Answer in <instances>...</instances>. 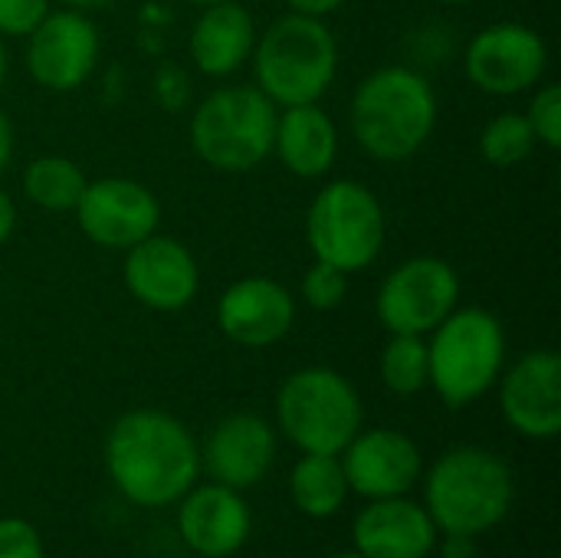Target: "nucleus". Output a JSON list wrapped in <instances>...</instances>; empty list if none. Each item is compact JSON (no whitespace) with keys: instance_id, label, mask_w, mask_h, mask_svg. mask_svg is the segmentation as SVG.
<instances>
[{"instance_id":"nucleus-10","label":"nucleus","mask_w":561,"mask_h":558,"mask_svg":"<svg viewBox=\"0 0 561 558\" xmlns=\"http://www.w3.org/2000/svg\"><path fill=\"white\" fill-rule=\"evenodd\" d=\"M72 210L82 234L108 250H128L158 227L154 194L131 178H102L85 184Z\"/></svg>"},{"instance_id":"nucleus-12","label":"nucleus","mask_w":561,"mask_h":558,"mask_svg":"<svg viewBox=\"0 0 561 558\" xmlns=\"http://www.w3.org/2000/svg\"><path fill=\"white\" fill-rule=\"evenodd\" d=\"M546 43L523 23H493L467 49V76L493 95H516L546 72Z\"/></svg>"},{"instance_id":"nucleus-7","label":"nucleus","mask_w":561,"mask_h":558,"mask_svg":"<svg viewBox=\"0 0 561 558\" xmlns=\"http://www.w3.org/2000/svg\"><path fill=\"white\" fill-rule=\"evenodd\" d=\"M286 437L306 454H342L362 428L355 388L332 368L296 372L276 401Z\"/></svg>"},{"instance_id":"nucleus-18","label":"nucleus","mask_w":561,"mask_h":558,"mask_svg":"<svg viewBox=\"0 0 561 558\" xmlns=\"http://www.w3.org/2000/svg\"><path fill=\"white\" fill-rule=\"evenodd\" d=\"M273 454H276V441L263 418L230 414L207 437L204 460L217 483H224L230 490H243L266 477Z\"/></svg>"},{"instance_id":"nucleus-34","label":"nucleus","mask_w":561,"mask_h":558,"mask_svg":"<svg viewBox=\"0 0 561 558\" xmlns=\"http://www.w3.org/2000/svg\"><path fill=\"white\" fill-rule=\"evenodd\" d=\"M62 3H69L72 10H102V7H108L115 0H62Z\"/></svg>"},{"instance_id":"nucleus-6","label":"nucleus","mask_w":561,"mask_h":558,"mask_svg":"<svg viewBox=\"0 0 561 558\" xmlns=\"http://www.w3.org/2000/svg\"><path fill=\"white\" fill-rule=\"evenodd\" d=\"M276 138L273 102L253 86L210 92L191 122L194 151L217 171H250L270 158Z\"/></svg>"},{"instance_id":"nucleus-30","label":"nucleus","mask_w":561,"mask_h":558,"mask_svg":"<svg viewBox=\"0 0 561 558\" xmlns=\"http://www.w3.org/2000/svg\"><path fill=\"white\" fill-rule=\"evenodd\" d=\"M440 558H477V543H473V536L447 533V543L440 546Z\"/></svg>"},{"instance_id":"nucleus-1","label":"nucleus","mask_w":561,"mask_h":558,"mask_svg":"<svg viewBox=\"0 0 561 558\" xmlns=\"http://www.w3.org/2000/svg\"><path fill=\"white\" fill-rule=\"evenodd\" d=\"M105 467L131 503L154 510L181 500L194 487L201 457L181 421L161 411H131L108 434Z\"/></svg>"},{"instance_id":"nucleus-8","label":"nucleus","mask_w":561,"mask_h":558,"mask_svg":"<svg viewBox=\"0 0 561 558\" xmlns=\"http://www.w3.org/2000/svg\"><path fill=\"white\" fill-rule=\"evenodd\" d=\"M306 234L316 260L332 263L342 273H358L371 266L385 247V214L365 184L332 181L316 194Z\"/></svg>"},{"instance_id":"nucleus-37","label":"nucleus","mask_w":561,"mask_h":558,"mask_svg":"<svg viewBox=\"0 0 561 558\" xmlns=\"http://www.w3.org/2000/svg\"><path fill=\"white\" fill-rule=\"evenodd\" d=\"M444 3H470V0H444Z\"/></svg>"},{"instance_id":"nucleus-33","label":"nucleus","mask_w":561,"mask_h":558,"mask_svg":"<svg viewBox=\"0 0 561 558\" xmlns=\"http://www.w3.org/2000/svg\"><path fill=\"white\" fill-rule=\"evenodd\" d=\"M10 151H13V128H10V118L0 112V174L10 161Z\"/></svg>"},{"instance_id":"nucleus-13","label":"nucleus","mask_w":561,"mask_h":558,"mask_svg":"<svg viewBox=\"0 0 561 558\" xmlns=\"http://www.w3.org/2000/svg\"><path fill=\"white\" fill-rule=\"evenodd\" d=\"M125 283L138 303L161 312H174L194 299L201 273L184 243L151 234L141 243L128 247Z\"/></svg>"},{"instance_id":"nucleus-5","label":"nucleus","mask_w":561,"mask_h":558,"mask_svg":"<svg viewBox=\"0 0 561 558\" xmlns=\"http://www.w3.org/2000/svg\"><path fill=\"white\" fill-rule=\"evenodd\" d=\"M506 355L503 326L486 309H454L427 345V382L444 405H473L500 375Z\"/></svg>"},{"instance_id":"nucleus-15","label":"nucleus","mask_w":561,"mask_h":558,"mask_svg":"<svg viewBox=\"0 0 561 558\" xmlns=\"http://www.w3.org/2000/svg\"><path fill=\"white\" fill-rule=\"evenodd\" d=\"M500 405L506 421L536 441L561 431V358L556 352L523 355L503 378Z\"/></svg>"},{"instance_id":"nucleus-32","label":"nucleus","mask_w":561,"mask_h":558,"mask_svg":"<svg viewBox=\"0 0 561 558\" xmlns=\"http://www.w3.org/2000/svg\"><path fill=\"white\" fill-rule=\"evenodd\" d=\"M13 227H16L13 201H10V194H7V191H0V243H3V240H10Z\"/></svg>"},{"instance_id":"nucleus-17","label":"nucleus","mask_w":561,"mask_h":558,"mask_svg":"<svg viewBox=\"0 0 561 558\" xmlns=\"http://www.w3.org/2000/svg\"><path fill=\"white\" fill-rule=\"evenodd\" d=\"M181 539L204 558L233 556L250 536V510L237 490L214 483L184 493L178 516Z\"/></svg>"},{"instance_id":"nucleus-14","label":"nucleus","mask_w":561,"mask_h":558,"mask_svg":"<svg viewBox=\"0 0 561 558\" xmlns=\"http://www.w3.org/2000/svg\"><path fill=\"white\" fill-rule=\"evenodd\" d=\"M342 454H345L342 470H345L348 490L368 500L404 497L421 474V454L414 441L388 428L355 434Z\"/></svg>"},{"instance_id":"nucleus-28","label":"nucleus","mask_w":561,"mask_h":558,"mask_svg":"<svg viewBox=\"0 0 561 558\" xmlns=\"http://www.w3.org/2000/svg\"><path fill=\"white\" fill-rule=\"evenodd\" d=\"M49 13V0H0V33L30 36Z\"/></svg>"},{"instance_id":"nucleus-11","label":"nucleus","mask_w":561,"mask_h":558,"mask_svg":"<svg viewBox=\"0 0 561 558\" xmlns=\"http://www.w3.org/2000/svg\"><path fill=\"white\" fill-rule=\"evenodd\" d=\"M99 62V33L82 10L46 13L30 33L26 69L53 92L79 89Z\"/></svg>"},{"instance_id":"nucleus-26","label":"nucleus","mask_w":561,"mask_h":558,"mask_svg":"<svg viewBox=\"0 0 561 558\" xmlns=\"http://www.w3.org/2000/svg\"><path fill=\"white\" fill-rule=\"evenodd\" d=\"M345 276L348 273H342L339 266L316 260V266L302 280V299L312 309H335L345 299Z\"/></svg>"},{"instance_id":"nucleus-16","label":"nucleus","mask_w":561,"mask_h":558,"mask_svg":"<svg viewBox=\"0 0 561 558\" xmlns=\"http://www.w3.org/2000/svg\"><path fill=\"white\" fill-rule=\"evenodd\" d=\"M296 316V303L286 286L266 280V276H250L233 283L217 306V319L227 339L247 349H266L279 342Z\"/></svg>"},{"instance_id":"nucleus-19","label":"nucleus","mask_w":561,"mask_h":558,"mask_svg":"<svg viewBox=\"0 0 561 558\" xmlns=\"http://www.w3.org/2000/svg\"><path fill=\"white\" fill-rule=\"evenodd\" d=\"M434 520L404 497L375 500L358 523L355 543L362 558H427L434 549Z\"/></svg>"},{"instance_id":"nucleus-24","label":"nucleus","mask_w":561,"mask_h":558,"mask_svg":"<svg viewBox=\"0 0 561 558\" xmlns=\"http://www.w3.org/2000/svg\"><path fill=\"white\" fill-rule=\"evenodd\" d=\"M427 342L421 335H394L381 352V378L394 395H417L427 385Z\"/></svg>"},{"instance_id":"nucleus-25","label":"nucleus","mask_w":561,"mask_h":558,"mask_svg":"<svg viewBox=\"0 0 561 558\" xmlns=\"http://www.w3.org/2000/svg\"><path fill=\"white\" fill-rule=\"evenodd\" d=\"M480 148H483V158L496 168H513L519 161L529 158V151L536 148V132L529 125L526 115L519 112H503L496 115L486 128H483V138H480Z\"/></svg>"},{"instance_id":"nucleus-2","label":"nucleus","mask_w":561,"mask_h":558,"mask_svg":"<svg viewBox=\"0 0 561 558\" xmlns=\"http://www.w3.org/2000/svg\"><path fill=\"white\" fill-rule=\"evenodd\" d=\"M437 99L424 76L404 66L371 72L352 99V132L378 161H404L431 138Z\"/></svg>"},{"instance_id":"nucleus-4","label":"nucleus","mask_w":561,"mask_h":558,"mask_svg":"<svg viewBox=\"0 0 561 558\" xmlns=\"http://www.w3.org/2000/svg\"><path fill=\"white\" fill-rule=\"evenodd\" d=\"M339 46L319 16H279L256 46L260 92L276 105H309L335 79Z\"/></svg>"},{"instance_id":"nucleus-21","label":"nucleus","mask_w":561,"mask_h":558,"mask_svg":"<svg viewBox=\"0 0 561 558\" xmlns=\"http://www.w3.org/2000/svg\"><path fill=\"white\" fill-rule=\"evenodd\" d=\"M273 148L279 161L299 178H322L339 151V135L332 118L316 105H289L283 118H276Z\"/></svg>"},{"instance_id":"nucleus-9","label":"nucleus","mask_w":561,"mask_h":558,"mask_svg":"<svg viewBox=\"0 0 561 558\" xmlns=\"http://www.w3.org/2000/svg\"><path fill=\"white\" fill-rule=\"evenodd\" d=\"M457 296L460 280L450 263L437 257H414L381 283L378 319L391 335H424L457 309Z\"/></svg>"},{"instance_id":"nucleus-35","label":"nucleus","mask_w":561,"mask_h":558,"mask_svg":"<svg viewBox=\"0 0 561 558\" xmlns=\"http://www.w3.org/2000/svg\"><path fill=\"white\" fill-rule=\"evenodd\" d=\"M3 69H7V56H3V43H0V82H3Z\"/></svg>"},{"instance_id":"nucleus-29","label":"nucleus","mask_w":561,"mask_h":558,"mask_svg":"<svg viewBox=\"0 0 561 558\" xmlns=\"http://www.w3.org/2000/svg\"><path fill=\"white\" fill-rule=\"evenodd\" d=\"M0 558H43L39 533L26 520H0Z\"/></svg>"},{"instance_id":"nucleus-27","label":"nucleus","mask_w":561,"mask_h":558,"mask_svg":"<svg viewBox=\"0 0 561 558\" xmlns=\"http://www.w3.org/2000/svg\"><path fill=\"white\" fill-rule=\"evenodd\" d=\"M526 118L536 132V141H542L549 148H561V89L556 82H549L546 89L536 92Z\"/></svg>"},{"instance_id":"nucleus-23","label":"nucleus","mask_w":561,"mask_h":558,"mask_svg":"<svg viewBox=\"0 0 561 558\" xmlns=\"http://www.w3.org/2000/svg\"><path fill=\"white\" fill-rule=\"evenodd\" d=\"M85 184L89 181L79 171V164L62 155H43V158L30 161V168L23 174L26 197L43 210H72L76 201L82 197Z\"/></svg>"},{"instance_id":"nucleus-20","label":"nucleus","mask_w":561,"mask_h":558,"mask_svg":"<svg viewBox=\"0 0 561 558\" xmlns=\"http://www.w3.org/2000/svg\"><path fill=\"white\" fill-rule=\"evenodd\" d=\"M253 49V16L237 0L210 3L191 33V56L207 76H230Z\"/></svg>"},{"instance_id":"nucleus-38","label":"nucleus","mask_w":561,"mask_h":558,"mask_svg":"<svg viewBox=\"0 0 561 558\" xmlns=\"http://www.w3.org/2000/svg\"><path fill=\"white\" fill-rule=\"evenodd\" d=\"M335 558H362V556H358V553H355V556H352V553H348V556H335Z\"/></svg>"},{"instance_id":"nucleus-36","label":"nucleus","mask_w":561,"mask_h":558,"mask_svg":"<svg viewBox=\"0 0 561 558\" xmlns=\"http://www.w3.org/2000/svg\"><path fill=\"white\" fill-rule=\"evenodd\" d=\"M191 3H201V7H210V3H220V0H191Z\"/></svg>"},{"instance_id":"nucleus-22","label":"nucleus","mask_w":561,"mask_h":558,"mask_svg":"<svg viewBox=\"0 0 561 558\" xmlns=\"http://www.w3.org/2000/svg\"><path fill=\"white\" fill-rule=\"evenodd\" d=\"M289 490H293V503L312 520H325L339 513L348 497L342 460L335 454H306L289 477Z\"/></svg>"},{"instance_id":"nucleus-31","label":"nucleus","mask_w":561,"mask_h":558,"mask_svg":"<svg viewBox=\"0 0 561 558\" xmlns=\"http://www.w3.org/2000/svg\"><path fill=\"white\" fill-rule=\"evenodd\" d=\"M293 7V13H306V16H322L332 13L342 0H286Z\"/></svg>"},{"instance_id":"nucleus-3","label":"nucleus","mask_w":561,"mask_h":558,"mask_svg":"<svg viewBox=\"0 0 561 558\" xmlns=\"http://www.w3.org/2000/svg\"><path fill=\"white\" fill-rule=\"evenodd\" d=\"M424 497L434 526L457 536H480L510 513L513 477L496 454L460 447L434 464Z\"/></svg>"}]
</instances>
